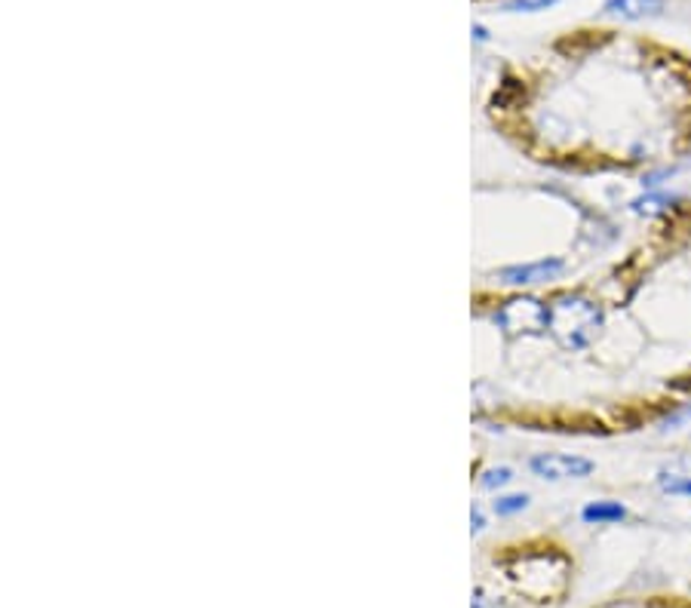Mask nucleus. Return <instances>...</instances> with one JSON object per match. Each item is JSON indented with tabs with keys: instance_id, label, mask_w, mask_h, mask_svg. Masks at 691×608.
<instances>
[{
	"instance_id": "3",
	"label": "nucleus",
	"mask_w": 691,
	"mask_h": 608,
	"mask_svg": "<svg viewBox=\"0 0 691 608\" xmlns=\"http://www.w3.org/2000/svg\"><path fill=\"white\" fill-rule=\"evenodd\" d=\"M529 468L541 480H581L593 473V461L581 455H556V452H544L529 461Z\"/></svg>"
},
{
	"instance_id": "9",
	"label": "nucleus",
	"mask_w": 691,
	"mask_h": 608,
	"mask_svg": "<svg viewBox=\"0 0 691 608\" xmlns=\"http://www.w3.org/2000/svg\"><path fill=\"white\" fill-rule=\"evenodd\" d=\"M471 519H474V532H483V529H486V519H483V510H479V507H474Z\"/></svg>"
},
{
	"instance_id": "4",
	"label": "nucleus",
	"mask_w": 691,
	"mask_h": 608,
	"mask_svg": "<svg viewBox=\"0 0 691 608\" xmlns=\"http://www.w3.org/2000/svg\"><path fill=\"white\" fill-rule=\"evenodd\" d=\"M664 10V0H605V13L621 15V19H643V15H655Z\"/></svg>"
},
{
	"instance_id": "6",
	"label": "nucleus",
	"mask_w": 691,
	"mask_h": 608,
	"mask_svg": "<svg viewBox=\"0 0 691 608\" xmlns=\"http://www.w3.org/2000/svg\"><path fill=\"white\" fill-rule=\"evenodd\" d=\"M525 504H529L525 495H507V498H498V502H495V514H498V517H510V514H520Z\"/></svg>"
},
{
	"instance_id": "1",
	"label": "nucleus",
	"mask_w": 691,
	"mask_h": 608,
	"mask_svg": "<svg viewBox=\"0 0 691 608\" xmlns=\"http://www.w3.org/2000/svg\"><path fill=\"white\" fill-rule=\"evenodd\" d=\"M597 46H566V71L541 87H501L522 148L578 176H655L691 157V59L636 46L597 61Z\"/></svg>"
},
{
	"instance_id": "8",
	"label": "nucleus",
	"mask_w": 691,
	"mask_h": 608,
	"mask_svg": "<svg viewBox=\"0 0 691 608\" xmlns=\"http://www.w3.org/2000/svg\"><path fill=\"white\" fill-rule=\"evenodd\" d=\"M602 517H621L618 507H590L587 510V519H602Z\"/></svg>"
},
{
	"instance_id": "10",
	"label": "nucleus",
	"mask_w": 691,
	"mask_h": 608,
	"mask_svg": "<svg viewBox=\"0 0 691 608\" xmlns=\"http://www.w3.org/2000/svg\"><path fill=\"white\" fill-rule=\"evenodd\" d=\"M474 608H501V606H498V603H495V599H486V596H483V594H476Z\"/></svg>"
},
{
	"instance_id": "5",
	"label": "nucleus",
	"mask_w": 691,
	"mask_h": 608,
	"mask_svg": "<svg viewBox=\"0 0 691 608\" xmlns=\"http://www.w3.org/2000/svg\"><path fill=\"white\" fill-rule=\"evenodd\" d=\"M605 608H691V599H686V596H648V599H633V603H612Z\"/></svg>"
},
{
	"instance_id": "2",
	"label": "nucleus",
	"mask_w": 691,
	"mask_h": 608,
	"mask_svg": "<svg viewBox=\"0 0 691 608\" xmlns=\"http://www.w3.org/2000/svg\"><path fill=\"white\" fill-rule=\"evenodd\" d=\"M568 581H571V563L566 553L556 548H544L535 556H529L520 563V590L532 596L535 603H559V596H566Z\"/></svg>"
},
{
	"instance_id": "7",
	"label": "nucleus",
	"mask_w": 691,
	"mask_h": 608,
	"mask_svg": "<svg viewBox=\"0 0 691 608\" xmlns=\"http://www.w3.org/2000/svg\"><path fill=\"white\" fill-rule=\"evenodd\" d=\"M507 483H510V471H507V468L486 471L483 473V480H479V486L483 488H498V486H507Z\"/></svg>"
}]
</instances>
